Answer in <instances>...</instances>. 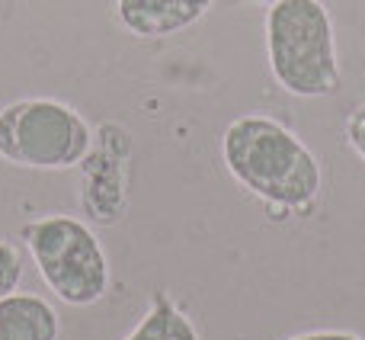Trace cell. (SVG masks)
Listing matches in <instances>:
<instances>
[{
	"instance_id": "obj_11",
	"label": "cell",
	"mask_w": 365,
	"mask_h": 340,
	"mask_svg": "<svg viewBox=\"0 0 365 340\" xmlns=\"http://www.w3.org/2000/svg\"><path fill=\"white\" fill-rule=\"evenodd\" d=\"M253 4H266V6H272V4H279V0H253Z\"/></svg>"
},
{
	"instance_id": "obj_7",
	"label": "cell",
	"mask_w": 365,
	"mask_h": 340,
	"mask_svg": "<svg viewBox=\"0 0 365 340\" xmlns=\"http://www.w3.org/2000/svg\"><path fill=\"white\" fill-rule=\"evenodd\" d=\"M125 340H199V331L186 311H180L167 296H158L151 311Z\"/></svg>"
},
{
	"instance_id": "obj_2",
	"label": "cell",
	"mask_w": 365,
	"mask_h": 340,
	"mask_svg": "<svg viewBox=\"0 0 365 340\" xmlns=\"http://www.w3.org/2000/svg\"><path fill=\"white\" fill-rule=\"evenodd\" d=\"M266 51L276 84L314 100L340 87L334 19L321 0H279L266 13Z\"/></svg>"
},
{
	"instance_id": "obj_10",
	"label": "cell",
	"mask_w": 365,
	"mask_h": 340,
	"mask_svg": "<svg viewBox=\"0 0 365 340\" xmlns=\"http://www.w3.org/2000/svg\"><path fill=\"white\" fill-rule=\"evenodd\" d=\"M289 340H362V337L349 334V331H311V334H298Z\"/></svg>"
},
{
	"instance_id": "obj_8",
	"label": "cell",
	"mask_w": 365,
	"mask_h": 340,
	"mask_svg": "<svg viewBox=\"0 0 365 340\" xmlns=\"http://www.w3.org/2000/svg\"><path fill=\"white\" fill-rule=\"evenodd\" d=\"M19 279H23V257L13 244L0 241V299L16 292Z\"/></svg>"
},
{
	"instance_id": "obj_4",
	"label": "cell",
	"mask_w": 365,
	"mask_h": 340,
	"mask_svg": "<svg viewBox=\"0 0 365 340\" xmlns=\"http://www.w3.org/2000/svg\"><path fill=\"white\" fill-rule=\"evenodd\" d=\"M93 132L74 106L32 96L0 106V158L29 170H71L90 154Z\"/></svg>"
},
{
	"instance_id": "obj_3",
	"label": "cell",
	"mask_w": 365,
	"mask_h": 340,
	"mask_svg": "<svg viewBox=\"0 0 365 340\" xmlns=\"http://www.w3.org/2000/svg\"><path fill=\"white\" fill-rule=\"evenodd\" d=\"M42 283L64 305L87 309L109 289V260L100 238L71 215H45L23 228Z\"/></svg>"
},
{
	"instance_id": "obj_1",
	"label": "cell",
	"mask_w": 365,
	"mask_h": 340,
	"mask_svg": "<svg viewBox=\"0 0 365 340\" xmlns=\"http://www.w3.org/2000/svg\"><path fill=\"white\" fill-rule=\"evenodd\" d=\"M221 158L234 180L279 209H308L321 196V161L292 129L269 116H240L221 135Z\"/></svg>"
},
{
	"instance_id": "obj_9",
	"label": "cell",
	"mask_w": 365,
	"mask_h": 340,
	"mask_svg": "<svg viewBox=\"0 0 365 340\" xmlns=\"http://www.w3.org/2000/svg\"><path fill=\"white\" fill-rule=\"evenodd\" d=\"M346 135H349V145H353V151L365 161V106L356 109L353 119L346 122Z\"/></svg>"
},
{
	"instance_id": "obj_5",
	"label": "cell",
	"mask_w": 365,
	"mask_h": 340,
	"mask_svg": "<svg viewBox=\"0 0 365 340\" xmlns=\"http://www.w3.org/2000/svg\"><path fill=\"white\" fill-rule=\"evenodd\" d=\"M215 0H115V19L138 39H164L195 26Z\"/></svg>"
},
{
	"instance_id": "obj_6",
	"label": "cell",
	"mask_w": 365,
	"mask_h": 340,
	"mask_svg": "<svg viewBox=\"0 0 365 340\" xmlns=\"http://www.w3.org/2000/svg\"><path fill=\"white\" fill-rule=\"evenodd\" d=\"M58 311L45 299L19 292L0 299V340H58Z\"/></svg>"
}]
</instances>
